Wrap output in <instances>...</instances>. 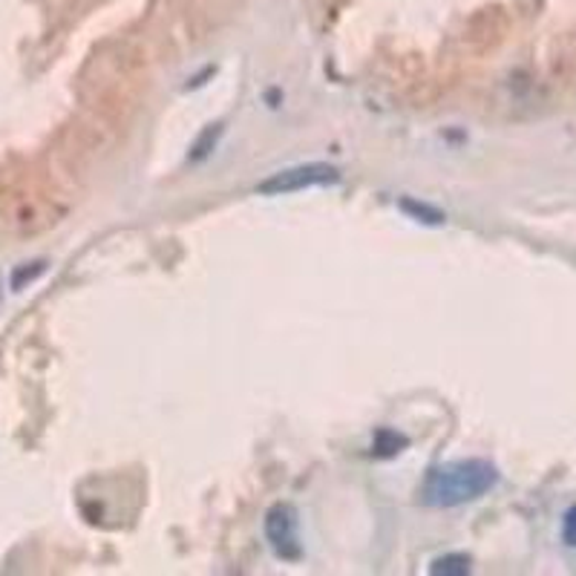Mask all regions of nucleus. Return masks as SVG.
I'll use <instances>...</instances> for the list:
<instances>
[{
  "label": "nucleus",
  "instance_id": "obj_1",
  "mask_svg": "<svg viewBox=\"0 0 576 576\" xmlns=\"http://www.w3.org/2000/svg\"><path fill=\"white\" fill-rule=\"evenodd\" d=\"M499 470L490 461H452V465L429 470L422 484V502L427 508H458V504L476 502L488 490L495 488Z\"/></svg>",
  "mask_w": 576,
  "mask_h": 576
},
{
  "label": "nucleus",
  "instance_id": "obj_2",
  "mask_svg": "<svg viewBox=\"0 0 576 576\" xmlns=\"http://www.w3.org/2000/svg\"><path fill=\"white\" fill-rule=\"evenodd\" d=\"M340 173L329 164H300V168H288L268 177L266 182H259L257 191L266 193V196H286V193L306 191V188L329 185V182H338Z\"/></svg>",
  "mask_w": 576,
  "mask_h": 576
},
{
  "label": "nucleus",
  "instance_id": "obj_3",
  "mask_svg": "<svg viewBox=\"0 0 576 576\" xmlns=\"http://www.w3.org/2000/svg\"><path fill=\"white\" fill-rule=\"evenodd\" d=\"M266 540L280 559L300 556V522L291 504H274L266 513Z\"/></svg>",
  "mask_w": 576,
  "mask_h": 576
},
{
  "label": "nucleus",
  "instance_id": "obj_4",
  "mask_svg": "<svg viewBox=\"0 0 576 576\" xmlns=\"http://www.w3.org/2000/svg\"><path fill=\"white\" fill-rule=\"evenodd\" d=\"M429 574L436 576H467L470 574V559L465 554H447L438 556L433 565H429Z\"/></svg>",
  "mask_w": 576,
  "mask_h": 576
},
{
  "label": "nucleus",
  "instance_id": "obj_5",
  "mask_svg": "<svg viewBox=\"0 0 576 576\" xmlns=\"http://www.w3.org/2000/svg\"><path fill=\"white\" fill-rule=\"evenodd\" d=\"M562 540L568 542L570 547H576V504L562 519Z\"/></svg>",
  "mask_w": 576,
  "mask_h": 576
}]
</instances>
